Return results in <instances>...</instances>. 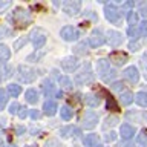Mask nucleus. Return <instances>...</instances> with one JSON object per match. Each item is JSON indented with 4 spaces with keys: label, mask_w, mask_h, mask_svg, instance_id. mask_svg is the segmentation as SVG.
Listing matches in <instances>:
<instances>
[{
    "label": "nucleus",
    "mask_w": 147,
    "mask_h": 147,
    "mask_svg": "<svg viewBox=\"0 0 147 147\" xmlns=\"http://www.w3.org/2000/svg\"><path fill=\"white\" fill-rule=\"evenodd\" d=\"M8 22L16 25L18 28H23V26H28L31 23V16L28 14V11L22 8H16L14 11L8 16Z\"/></svg>",
    "instance_id": "obj_1"
},
{
    "label": "nucleus",
    "mask_w": 147,
    "mask_h": 147,
    "mask_svg": "<svg viewBox=\"0 0 147 147\" xmlns=\"http://www.w3.org/2000/svg\"><path fill=\"white\" fill-rule=\"evenodd\" d=\"M96 71H98V75L103 81L110 83L112 80L117 78V71L113 67H110V63L107 60H98L96 63Z\"/></svg>",
    "instance_id": "obj_2"
},
{
    "label": "nucleus",
    "mask_w": 147,
    "mask_h": 147,
    "mask_svg": "<svg viewBox=\"0 0 147 147\" xmlns=\"http://www.w3.org/2000/svg\"><path fill=\"white\" fill-rule=\"evenodd\" d=\"M74 81H75L78 86H84V84H89V83L94 81V72H92L90 63L83 64L80 72H77L75 77H74Z\"/></svg>",
    "instance_id": "obj_3"
},
{
    "label": "nucleus",
    "mask_w": 147,
    "mask_h": 147,
    "mask_svg": "<svg viewBox=\"0 0 147 147\" xmlns=\"http://www.w3.org/2000/svg\"><path fill=\"white\" fill-rule=\"evenodd\" d=\"M17 75H18V80L22 83H34L38 77V71L28 64H20L17 67Z\"/></svg>",
    "instance_id": "obj_4"
},
{
    "label": "nucleus",
    "mask_w": 147,
    "mask_h": 147,
    "mask_svg": "<svg viewBox=\"0 0 147 147\" xmlns=\"http://www.w3.org/2000/svg\"><path fill=\"white\" fill-rule=\"evenodd\" d=\"M29 40H31V43L34 45L35 51H38V49H41V48H43V46L46 45V40H48V34H46V31H45V29H41V28H35V29L31 32Z\"/></svg>",
    "instance_id": "obj_5"
},
{
    "label": "nucleus",
    "mask_w": 147,
    "mask_h": 147,
    "mask_svg": "<svg viewBox=\"0 0 147 147\" xmlns=\"http://www.w3.org/2000/svg\"><path fill=\"white\" fill-rule=\"evenodd\" d=\"M104 16L110 23H115V25L121 22V11H119V8L115 3H107L106 5L104 6Z\"/></svg>",
    "instance_id": "obj_6"
},
{
    "label": "nucleus",
    "mask_w": 147,
    "mask_h": 147,
    "mask_svg": "<svg viewBox=\"0 0 147 147\" xmlns=\"http://www.w3.org/2000/svg\"><path fill=\"white\" fill-rule=\"evenodd\" d=\"M61 9L67 16H75L81 9V2H78V0H67V2H64L61 5Z\"/></svg>",
    "instance_id": "obj_7"
},
{
    "label": "nucleus",
    "mask_w": 147,
    "mask_h": 147,
    "mask_svg": "<svg viewBox=\"0 0 147 147\" xmlns=\"http://www.w3.org/2000/svg\"><path fill=\"white\" fill-rule=\"evenodd\" d=\"M60 35H61V38L66 40V41H74L80 37V31L74 26H64V28H61V31H60Z\"/></svg>",
    "instance_id": "obj_8"
},
{
    "label": "nucleus",
    "mask_w": 147,
    "mask_h": 147,
    "mask_svg": "<svg viewBox=\"0 0 147 147\" xmlns=\"http://www.w3.org/2000/svg\"><path fill=\"white\" fill-rule=\"evenodd\" d=\"M104 41H106V37H104V34H103V32H101L100 29L92 31V34H90V37H89V45L92 46V48H98V46H103Z\"/></svg>",
    "instance_id": "obj_9"
},
{
    "label": "nucleus",
    "mask_w": 147,
    "mask_h": 147,
    "mask_svg": "<svg viewBox=\"0 0 147 147\" xmlns=\"http://www.w3.org/2000/svg\"><path fill=\"white\" fill-rule=\"evenodd\" d=\"M98 124V115L95 112H86L83 117V127L84 129H94Z\"/></svg>",
    "instance_id": "obj_10"
},
{
    "label": "nucleus",
    "mask_w": 147,
    "mask_h": 147,
    "mask_svg": "<svg viewBox=\"0 0 147 147\" xmlns=\"http://www.w3.org/2000/svg\"><path fill=\"white\" fill-rule=\"evenodd\" d=\"M77 67H78V60L74 57V55H71V57H64L61 60V69H63V71L74 72Z\"/></svg>",
    "instance_id": "obj_11"
},
{
    "label": "nucleus",
    "mask_w": 147,
    "mask_h": 147,
    "mask_svg": "<svg viewBox=\"0 0 147 147\" xmlns=\"http://www.w3.org/2000/svg\"><path fill=\"white\" fill-rule=\"evenodd\" d=\"M60 135L63 138H77V136L81 135V130L75 126H66L60 130Z\"/></svg>",
    "instance_id": "obj_12"
},
{
    "label": "nucleus",
    "mask_w": 147,
    "mask_h": 147,
    "mask_svg": "<svg viewBox=\"0 0 147 147\" xmlns=\"http://www.w3.org/2000/svg\"><path fill=\"white\" fill-rule=\"evenodd\" d=\"M124 78L126 80H129L130 83H138V80H140V74H138V69L135 67V66H129V67H126L124 69Z\"/></svg>",
    "instance_id": "obj_13"
},
{
    "label": "nucleus",
    "mask_w": 147,
    "mask_h": 147,
    "mask_svg": "<svg viewBox=\"0 0 147 147\" xmlns=\"http://www.w3.org/2000/svg\"><path fill=\"white\" fill-rule=\"evenodd\" d=\"M41 89H43V94L46 98H52V96H57L58 92L55 90V86L51 80H45L43 84H41Z\"/></svg>",
    "instance_id": "obj_14"
},
{
    "label": "nucleus",
    "mask_w": 147,
    "mask_h": 147,
    "mask_svg": "<svg viewBox=\"0 0 147 147\" xmlns=\"http://www.w3.org/2000/svg\"><path fill=\"white\" fill-rule=\"evenodd\" d=\"M107 41H109V45L112 46V48H118V46L121 45V41H123V35L117 31H109L107 32Z\"/></svg>",
    "instance_id": "obj_15"
},
{
    "label": "nucleus",
    "mask_w": 147,
    "mask_h": 147,
    "mask_svg": "<svg viewBox=\"0 0 147 147\" xmlns=\"http://www.w3.org/2000/svg\"><path fill=\"white\" fill-rule=\"evenodd\" d=\"M57 110H58V106L52 100H48L43 104V112H45V115H48V117H54V115L57 113Z\"/></svg>",
    "instance_id": "obj_16"
},
{
    "label": "nucleus",
    "mask_w": 147,
    "mask_h": 147,
    "mask_svg": "<svg viewBox=\"0 0 147 147\" xmlns=\"http://www.w3.org/2000/svg\"><path fill=\"white\" fill-rule=\"evenodd\" d=\"M119 133H121L123 140H130V138L135 135V127L130 126V124H123L119 127Z\"/></svg>",
    "instance_id": "obj_17"
},
{
    "label": "nucleus",
    "mask_w": 147,
    "mask_h": 147,
    "mask_svg": "<svg viewBox=\"0 0 147 147\" xmlns=\"http://www.w3.org/2000/svg\"><path fill=\"white\" fill-rule=\"evenodd\" d=\"M11 58V49L6 45H0V66H3Z\"/></svg>",
    "instance_id": "obj_18"
},
{
    "label": "nucleus",
    "mask_w": 147,
    "mask_h": 147,
    "mask_svg": "<svg viewBox=\"0 0 147 147\" xmlns=\"http://www.w3.org/2000/svg\"><path fill=\"white\" fill-rule=\"evenodd\" d=\"M11 77H12V67L11 66H8V64L0 66V83L9 80Z\"/></svg>",
    "instance_id": "obj_19"
},
{
    "label": "nucleus",
    "mask_w": 147,
    "mask_h": 147,
    "mask_svg": "<svg viewBox=\"0 0 147 147\" xmlns=\"http://www.w3.org/2000/svg\"><path fill=\"white\" fill-rule=\"evenodd\" d=\"M25 100L29 104H37V101H38V92H37V89H28L25 92Z\"/></svg>",
    "instance_id": "obj_20"
},
{
    "label": "nucleus",
    "mask_w": 147,
    "mask_h": 147,
    "mask_svg": "<svg viewBox=\"0 0 147 147\" xmlns=\"http://www.w3.org/2000/svg\"><path fill=\"white\" fill-rule=\"evenodd\" d=\"M110 61H113L115 64H124L127 61V55L126 54H123V52H113V54H110Z\"/></svg>",
    "instance_id": "obj_21"
},
{
    "label": "nucleus",
    "mask_w": 147,
    "mask_h": 147,
    "mask_svg": "<svg viewBox=\"0 0 147 147\" xmlns=\"http://www.w3.org/2000/svg\"><path fill=\"white\" fill-rule=\"evenodd\" d=\"M83 144H84L86 147H96L98 146V135H86L84 138H83Z\"/></svg>",
    "instance_id": "obj_22"
},
{
    "label": "nucleus",
    "mask_w": 147,
    "mask_h": 147,
    "mask_svg": "<svg viewBox=\"0 0 147 147\" xmlns=\"http://www.w3.org/2000/svg\"><path fill=\"white\" fill-rule=\"evenodd\" d=\"M133 100H135V95H133L132 92H121V95H119V101H121L123 106L132 104Z\"/></svg>",
    "instance_id": "obj_23"
},
{
    "label": "nucleus",
    "mask_w": 147,
    "mask_h": 147,
    "mask_svg": "<svg viewBox=\"0 0 147 147\" xmlns=\"http://www.w3.org/2000/svg\"><path fill=\"white\" fill-rule=\"evenodd\" d=\"M84 103L87 106H90V107H96L100 104V98L94 94H87V95H84Z\"/></svg>",
    "instance_id": "obj_24"
},
{
    "label": "nucleus",
    "mask_w": 147,
    "mask_h": 147,
    "mask_svg": "<svg viewBox=\"0 0 147 147\" xmlns=\"http://www.w3.org/2000/svg\"><path fill=\"white\" fill-rule=\"evenodd\" d=\"M135 101L141 107H147V92H138L135 95Z\"/></svg>",
    "instance_id": "obj_25"
},
{
    "label": "nucleus",
    "mask_w": 147,
    "mask_h": 147,
    "mask_svg": "<svg viewBox=\"0 0 147 147\" xmlns=\"http://www.w3.org/2000/svg\"><path fill=\"white\" fill-rule=\"evenodd\" d=\"M8 94L12 95L14 98H17V96L22 94V87L18 84H16V83H11V84H8Z\"/></svg>",
    "instance_id": "obj_26"
},
{
    "label": "nucleus",
    "mask_w": 147,
    "mask_h": 147,
    "mask_svg": "<svg viewBox=\"0 0 147 147\" xmlns=\"http://www.w3.org/2000/svg\"><path fill=\"white\" fill-rule=\"evenodd\" d=\"M45 54H46V51L38 49V51H35V52H32L31 55H28V57H26V61H38L41 57H45Z\"/></svg>",
    "instance_id": "obj_27"
},
{
    "label": "nucleus",
    "mask_w": 147,
    "mask_h": 147,
    "mask_svg": "<svg viewBox=\"0 0 147 147\" xmlns=\"http://www.w3.org/2000/svg\"><path fill=\"white\" fill-rule=\"evenodd\" d=\"M72 117H74V110L69 106H63L61 107V119L69 121V119H72Z\"/></svg>",
    "instance_id": "obj_28"
},
{
    "label": "nucleus",
    "mask_w": 147,
    "mask_h": 147,
    "mask_svg": "<svg viewBox=\"0 0 147 147\" xmlns=\"http://www.w3.org/2000/svg\"><path fill=\"white\" fill-rule=\"evenodd\" d=\"M58 81H60V86L63 87V89H67V90H71L72 89V80L69 77H60L58 78Z\"/></svg>",
    "instance_id": "obj_29"
},
{
    "label": "nucleus",
    "mask_w": 147,
    "mask_h": 147,
    "mask_svg": "<svg viewBox=\"0 0 147 147\" xmlns=\"http://www.w3.org/2000/svg\"><path fill=\"white\" fill-rule=\"evenodd\" d=\"M127 23L130 26H135L136 23H138V14L135 11H130V12L127 14Z\"/></svg>",
    "instance_id": "obj_30"
},
{
    "label": "nucleus",
    "mask_w": 147,
    "mask_h": 147,
    "mask_svg": "<svg viewBox=\"0 0 147 147\" xmlns=\"http://www.w3.org/2000/svg\"><path fill=\"white\" fill-rule=\"evenodd\" d=\"M127 35L130 37V38L133 40H138L140 38V31H138V28H135V26H129V29H127Z\"/></svg>",
    "instance_id": "obj_31"
},
{
    "label": "nucleus",
    "mask_w": 147,
    "mask_h": 147,
    "mask_svg": "<svg viewBox=\"0 0 147 147\" xmlns=\"http://www.w3.org/2000/svg\"><path fill=\"white\" fill-rule=\"evenodd\" d=\"M6 101H8L6 90L0 87V110H3V109H5V106H6Z\"/></svg>",
    "instance_id": "obj_32"
},
{
    "label": "nucleus",
    "mask_w": 147,
    "mask_h": 147,
    "mask_svg": "<svg viewBox=\"0 0 147 147\" xmlns=\"http://www.w3.org/2000/svg\"><path fill=\"white\" fill-rule=\"evenodd\" d=\"M11 34H12V29H9L6 26H0V40L6 38V37H9Z\"/></svg>",
    "instance_id": "obj_33"
},
{
    "label": "nucleus",
    "mask_w": 147,
    "mask_h": 147,
    "mask_svg": "<svg viewBox=\"0 0 147 147\" xmlns=\"http://www.w3.org/2000/svg\"><path fill=\"white\" fill-rule=\"evenodd\" d=\"M117 123H118V117H107V118H106V124L103 126V129H107L109 126L112 127V126H115Z\"/></svg>",
    "instance_id": "obj_34"
},
{
    "label": "nucleus",
    "mask_w": 147,
    "mask_h": 147,
    "mask_svg": "<svg viewBox=\"0 0 147 147\" xmlns=\"http://www.w3.org/2000/svg\"><path fill=\"white\" fill-rule=\"evenodd\" d=\"M26 43H28V38H26V37H22L20 40H17L16 43H14V51H20L22 46L26 45Z\"/></svg>",
    "instance_id": "obj_35"
},
{
    "label": "nucleus",
    "mask_w": 147,
    "mask_h": 147,
    "mask_svg": "<svg viewBox=\"0 0 147 147\" xmlns=\"http://www.w3.org/2000/svg\"><path fill=\"white\" fill-rule=\"evenodd\" d=\"M84 48H86V41H83V43H80V45L75 46V52L80 54V55H84V54L87 52V49H84Z\"/></svg>",
    "instance_id": "obj_36"
},
{
    "label": "nucleus",
    "mask_w": 147,
    "mask_h": 147,
    "mask_svg": "<svg viewBox=\"0 0 147 147\" xmlns=\"http://www.w3.org/2000/svg\"><path fill=\"white\" fill-rule=\"evenodd\" d=\"M20 107H22V106L14 101V103L9 106V113H11V115H17V113H18V110H20Z\"/></svg>",
    "instance_id": "obj_37"
},
{
    "label": "nucleus",
    "mask_w": 147,
    "mask_h": 147,
    "mask_svg": "<svg viewBox=\"0 0 147 147\" xmlns=\"http://www.w3.org/2000/svg\"><path fill=\"white\" fill-rule=\"evenodd\" d=\"M136 142L138 144H142L144 147H147V135L144 132L141 133V135H138V138H136Z\"/></svg>",
    "instance_id": "obj_38"
},
{
    "label": "nucleus",
    "mask_w": 147,
    "mask_h": 147,
    "mask_svg": "<svg viewBox=\"0 0 147 147\" xmlns=\"http://www.w3.org/2000/svg\"><path fill=\"white\" fill-rule=\"evenodd\" d=\"M138 31H140V35H147V20L138 25Z\"/></svg>",
    "instance_id": "obj_39"
},
{
    "label": "nucleus",
    "mask_w": 147,
    "mask_h": 147,
    "mask_svg": "<svg viewBox=\"0 0 147 147\" xmlns=\"http://www.w3.org/2000/svg\"><path fill=\"white\" fill-rule=\"evenodd\" d=\"M104 140L107 141V142H113L115 140H117V133H115V132H110V133H107V135L104 136Z\"/></svg>",
    "instance_id": "obj_40"
},
{
    "label": "nucleus",
    "mask_w": 147,
    "mask_h": 147,
    "mask_svg": "<svg viewBox=\"0 0 147 147\" xmlns=\"http://www.w3.org/2000/svg\"><path fill=\"white\" fill-rule=\"evenodd\" d=\"M46 147H63L57 140H49L48 142H46Z\"/></svg>",
    "instance_id": "obj_41"
},
{
    "label": "nucleus",
    "mask_w": 147,
    "mask_h": 147,
    "mask_svg": "<svg viewBox=\"0 0 147 147\" xmlns=\"http://www.w3.org/2000/svg\"><path fill=\"white\" fill-rule=\"evenodd\" d=\"M9 6H11V2H8V0L2 2V0H0V12H3L5 9H8Z\"/></svg>",
    "instance_id": "obj_42"
},
{
    "label": "nucleus",
    "mask_w": 147,
    "mask_h": 147,
    "mask_svg": "<svg viewBox=\"0 0 147 147\" xmlns=\"http://www.w3.org/2000/svg\"><path fill=\"white\" fill-rule=\"evenodd\" d=\"M26 110H28L26 107H20V110H18V113H17V115H18V117H20L22 119H25V118L28 117V112H26Z\"/></svg>",
    "instance_id": "obj_43"
},
{
    "label": "nucleus",
    "mask_w": 147,
    "mask_h": 147,
    "mask_svg": "<svg viewBox=\"0 0 147 147\" xmlns=\"http://www.w3.org/2000/svg\"><path fill=\"white\" fill-rule=\"evenodd\" d=\"M29 115H31V118H32V119H38V118H40V112H38L37 109H32Z\"/></svg>",
    "instance_id": "obj_44"
},
{
    "label": "nucleus",
    "mask_w": 147,
    "mask_h": 147,
    "mask_svg": "<svg viewBox=\"0 0 147 147\" xmlns=\"http://www.w3.org/2000/svg\"><path fill=\"white\" fill-rule=\"evenodd\" d=\"M107 107H109V109L112 107L113 110H118V106L113 103V100H112V98H109V100H107Z\"/></svg>",
    "instance_id": "obj_45"
},
{
    "label": "nucleus",
    "mask_w": 147,
    "mask_h": 147,
    "mask_svg": "<svg viewBox=\"0 0 147 147\" xmlns=\"http://www.w3.org/2000/svg\"><path fill=\"white\" fill-rule=\"evenodd\" d=\"M140 12H141L144 17H147V3H142V5H141V8H140Z\"/></svg>",
    "instance_id": "obj_46"
},
{
    "label": "nucleus",
    "mask_w": 147,
    "mask_h": 147,
    "mask_svg": "<svg viewBox=\"0 0 147 147\" xmlns=\"http://www.w3.org/2000/svg\"><path fill=\"white\" fill-rule=\"evenodd\" d=\"M123 87H124V84H123V83H115V84L112 86V89H113V90H121Z\"/></svg>",
    "instance_id": "obj_47"
},
{
    "label": "nucleus",
    "mask_w": 147,
    "mask_h": 147,
    "mask_svg": "<svg viewBox=\"0 0 147 147\" xmlns=\"http://www.w3.org/2000/svg\"><path fill=\"white\" fill-rule=\"evenodd\" d=\"M129 48H130L132 51H138V48H140V45H138V43H130V46H129Z\"/></svg>",
    "instance_id": "obj_48"
},
{
    "label": "nucleus",
    "mask_w": 147,
    "mask_h": 147,
    "mask_svg": "<svg viewBox=\"0 0 147 147\" xmlns=\"http://www.w3.org/2000/svg\"><path fill=\"white\" fill-rule=\"evenodd\" d=\"M141 64H142V66H144V67L147 69V55H144V57H142V61H141Z\"/></svg>",
    "instance_id": "obj_49"
},
{
    "label": "nucleus",
    "mask_w": 147,
    "mask_h": 147,
    "mask_svg": "<svg viewBox=\"0 0 147 147\" xmlns=\"http://www.w3.org/2000/svg\"><path fill=\"white\" fill-rule=\"evenodd\" d=\"M26 147H37V146H26Z\"/></svg>",
    "instance_id": "obj_50"
},
{
    "label": "nucleus",
    "mask_w": 147,
    "mask_h": 147,
    "mask_svg": "<svg viewBox=\"0 0 147 147\" xmlns=\"http://www.w3.org/2000/svg\"><path fill=\"white\" fill-rule=\"evenodd\" d=\"M8 147H17V146H14V144H12V146H8Z\"/></svg>",
    "instance_id": "obj_51"
},
{
    "label": "nucleus",
    "mask_w": 147,
    "mask_h": 147,
    "mask_svg": "<svg viewBox=\"0 0 147 147\" xmlns=\"http://www.w3.org/2000/svg\"><path fill=\"white\" fill-rule=\"evenodd\" d=\"M96 147H101V146H96Z\"/></svg>",
    "instance_id": "obj_52"
},
{
    "label": "nucleus",
    "mask_w": 147,
    "mask_h": 147,
    "mask_svg": "<svg viewBox=\"0 0 147 147\" xmlns=\"http://www.w3.org/2000/svg\"><path fill=\"white\" fill-rule=\"evenodd\" d=\"M132 147H135V146H132Z\"/></svg>",
    "instance_id": "obj_53"
}]
</instances>
